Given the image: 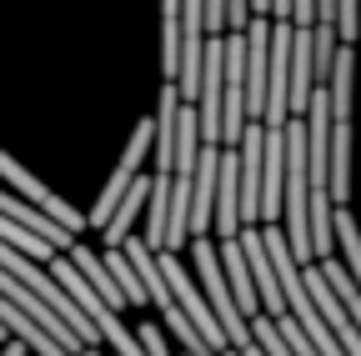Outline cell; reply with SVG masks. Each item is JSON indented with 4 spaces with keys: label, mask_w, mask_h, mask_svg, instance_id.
Segmentation results:
<instances>
[{
    "label": "cell",
    "mask_w": 361,
    "mask_h": 356,
    "mask_svg": "<svg viewBox=\"0 0 361 356\" xmlns=\"http://www.w3.org/2000/svg\"><path fill=\"white\" fill-rule=\"evenodd\" d=\"M311 91H316V66H311V25H296V35H291V80H286L291 116H306Z\"/></svg>",
    "instance_id": "cell-11"
},
{
    "label": "cell",
    "mask_w": 361,
    "mask_h": 356,
    "mask_svg": "<svg viewBox=\"0 0 361 356\" xmlns=\"http://www.w3.org/2000/svg\"><path fill=\"white\" fill-rule=\"evenodd\" d=\"M216 166H221V146L201 141L196 151V176H191V236L211 231V211H216Z\"/></svg>",
    "instance_id": "cell-9"
},
{
    "label": "cell",
    "mask_w": 361,
    "mask_h": 356,
    "mask_svg": "<svg viewBox=\"0 0 361 356\" xmlns=\"http://www.w3.org/2000/svg\"><path fill=\"white\" fill-rule=\"evenodd\" d=\"M216 251H221V266H226V281H231V296H236V306H241V317L251 321L256 311H261V291H256V281H251V266H246L241 236L216 241Z\"/></svg>",
    "instance_id": "cell-10"
},
{
    "label": "cell",
    "mask_w": 361,
    "mask_h": 356,
    "mask_svg": "<svg viewBox=\"0 0 361 356\" xmlns=\"http://www.w3.org/2000/svg\"><path fill=\"white\" fill-rule=\"evenodd\" d=\"M351 75H356V56H351V40H341L336 56H331V70H326V91H331V116L336 121L351 116Z\"/></svg>",
    "instance_id": "cell-14"
},
{
    "label": "cell",
    "mask_w": 361,
    "mask_h": 356,
    "mask_svg": "<svg viewBox=\"0 0 361 356\" xmlns=\"http://www.w3.org/2000/svg\"><path fill=\"white\" fill-rule=\"evenodd\" d=\"M191 261H196V276H201V291H206V301H211V311H216V321H221V331H226V341H231L236 351L251 341V326H246V317H241V306H236V296H231V281H226V266H221V251H216V241L201 231L196 241H191Z\"/></svg>",
    "instance_id": "cell-1"
},
{
    "label": "cell",
    "mask_w": 361,
    "mask_h": 356,
    "mask_svg": "<svg viewBox=\"0 0 361 356\" xmlns=\"http://www.w3.org/2000/svg\"><path fill=\"white\" fill-rule=\"evenodd\" d=\"M356 30H361V0H336V35L356 40Z\"/></svg>",
    "instance_id": "cell-18"
},
{
    "label": "cell",
    "mask_w": 361,
    "mask_h": 356,
    "mask_svg": "<svg viewBox=\"0 0 361 356\" xmlns=\"http://www.w3.org/2000/svg\"><path fill=\"white\" fill-rule=\"evenodd\" d=\"M241 251H246V266H251V281L261 291V311L266 317H286V296H281V281H276V266H271V251L261 241V226H241Z\"/></svg>",
    "instance_id": "cell-8"
},
{
    "label": "cell",
    "mask_w": 361,
    "mask_h": 356,
    "mask_svg": "<svg viewBox=\"0 0 361 356\" xmlns=\"http://www.w3.org/2000/svg\"><path fill=\"white\" fill-rule=\"evenodd\" d=\"M211 231L226 241L241 231V151L221 146V166H216V211H211Z\"/></svg>",
    "instance_id": "cell-6"
},
{
    "label": "cell",
    "mask_w": 361,
    "mask_h": 356,
    "mask_svg": "<svg viewBox=\"0 0 361 356\" xmlns=\"http://www.w3.org/2000/svg\"><path fill=\"white\" fill-rule=\"evenodd\" d=\"M106 266H111L116 286L126 291V306H146V301H151V296H146V286H141V276H135V266H130V256H126L121 246H111V251H106Z\"/></svg>",
    "instance_id": "cell-16"
},
{
    "label": "cell",
    "mask_w": 361,
    "mask_h": 356,
    "mask_svg": "<svg viewBox=\"0 0 361 356\" xmlns=\"http://www.w3.org/2000/svg\"><path fill=\"white\" fill-rule=\"evenodd\" d=\"M336 246L346 251V271H351V281L361 286V231H356V221H351L346 206H336Z\"/></svg>",
    "instance_id": "cell-17"
},
{
    "label": "cell",
    "mask_w": 361,
    "mask_h": 356,
    "mask_svg": "<svg viewBox=\"0 0 361 356\" xmlns=\"http://www.w3.org/2000/svg\"><path fill=\"white\" fill-rule=\"evenodd\" d=\"M0 181H6L11 191H20L30 206H40L45 216H56L61 226H71L75 236H85V211H75L71 201H61L51 186H45V181H35V176H30V171H25V166H20L11 151H0Z\"/></svg>",
    "instance_id": "cell-4"
},
{
    "label": "cell",
    "mask_w": 361,
    "mask_h": 356,
    "mask_svg": "<svg viewBox=\"0 0 361 356\" xmlns=\"http://www.w3.org/2000/svg\"><path fill=\"white\" fill-rule=\"evenodd\" d=\"M221 80H226V30L206 35V56H201V96H196V116H201V141L221 146Z\"/></svg>",
    "instance_id": "cell-5"
},
{
    "label": "cell",
    "mask_w": 361,
    "mask_h": 356,
    "mask_svg": "<svg viewBox=\"0 0 361 356\" xmlns=\"http://www.w3.org/2000/svg\"><path fill=\"white\" fill-rule=\"evenodd\" d=\"M281 196H286V125L271 130L261 141V226L281 221Z\"/></svg>",
    "instance_id": "cell-7"
},
{
    "label": "cell",
    "mask_w": 361,
    "mask_h": 356,
    "mask_svg": "<svg viewBox=\"0 0 361 356\" xmlns=\"http://www.w3.org/2000/svg\"><path fill=\"white\" fill-rule=\"evenodd\" d=\"M221 356H241V351H236V346H226V351H221Z\"/></svg>",
    "instance_id": "cell-20"
},
{
    "label": "cell",
    "mask_w": 361,
    "mask_h": 356,
    "mask_svg": "<svg viewBox=\"0 0 361 356\" xmlns=\"http://www.w3.org/2000/svg\"><path fill=\"white\" fill-rule=\"evenodd\" d=\"M291 20L296 25H311L316 20V0H291Z\"/></svg>",
    "instance_id": "cell-19"
},
{
    "label": "cell",
    "mask_w": 361,
    "mask_h": 356,
    "mask_svg": "<svg viewBox=\"0 0 361 356\" xmlns=\"http://www.w3.org/2000/svg\"><path fill=\"white\" fill-rule=\"evenodd\" d=\"M156 266H161V276H166V286H171V296H176V306L191 317V326L201 331V341L221 356L226 346V331H221V321H216V311H211V301H206V291H196V281L186 276V266L176 261V251H156Z\"/></svg>",
    "instance_id": "cell-2"
},
{
    "label": "cell",
    "mask_w": 361,
    "mask_h": 356,
    "mask_svg": "<svg viewBox=\"0 0 361 356\" xmlns=\"http://www.w3.org/2000/svg\"><path fill=\"white\" fill-rule=\"evenodd\" d=\"M326 186H331V201L341 206L351 196V125L346 121H331V151H326Z\"/></svg>",
    "instance_id": "cell-13"
},
{
    "label": "cell",
    "mask_w": 361,
    "mask_h": 356,
    "mask_svg": "<svg viewBox=\"0 0 361 356\" xmlns=\"http://www.w3.org/2000/svg\"><path fill=\"white\" fill-rule=\"evenodd\" d=\"M291 35H296V20H271V61H266V111L261 121L271 130H281L286 116H291V96H286V80H291Z\"/></svg>",
    "instance_id": "cell-3"
},
{
    "label": "cell",
    "mask_w": 361,
    "mask_h": 356,
    "mask_svg": "<svg viewBox=\"0 0 361 356\" xmlns=\"http://www.w3.org/2000/svg\"><path fill=\"white\" fill-rule=\"evenodd\" d=\"M316 266H322V271H326V281H331L336 301L346 306V317H351V321H356V331H361V286L351 281V271H346V266H341L336 256H326V261H316Z\"/></svg>",
    "instance_id": "cell-15"
},
{
    "label": "cell",
    "mask_w": 361,
    "mask_h": 356,
    "mask_svg": "<svg viewBox=\"0 0 361 356\" xmlns=\"http://www.w3.org/2000/svg\"><path fill=\"white\" fill-rule=\"evenodd\" d=\"M146 196H151V176L141 171L135 181L126 186V196L116 201V211H111V221H106V246H121L126 236H130V226H135V216H146Z\"/></svg>",
    "instance_id": "cell-12"
}]
</instances>
